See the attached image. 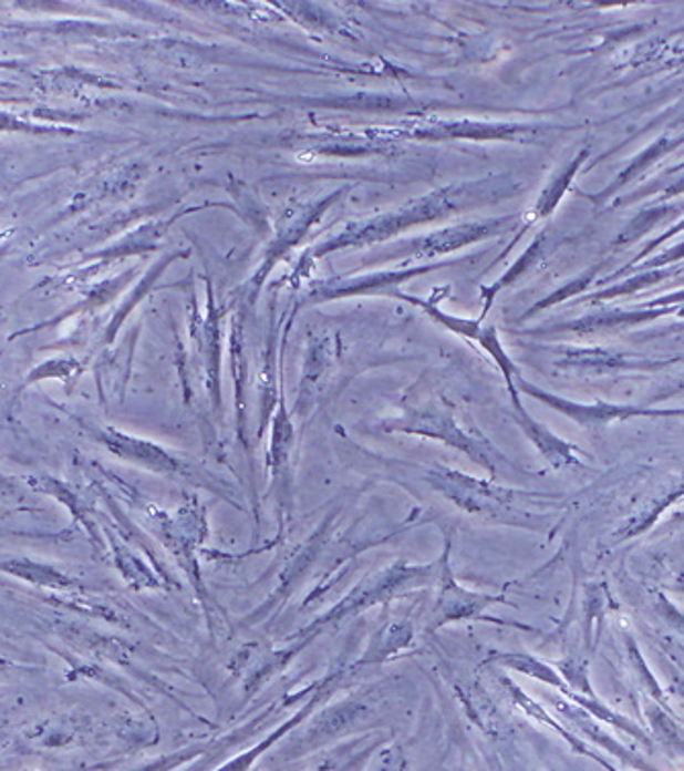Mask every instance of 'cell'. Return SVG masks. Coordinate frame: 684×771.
<instances>
[{"mask_svg": "<svg viewBox=\"0 0 684 771\" xmlns=\"http://www.w3.org/2000/svg\"><path fill=\"white\" fill-rule=\"evenodd\" d=\"M498 226H500V222L494 220L476 222V224L469 222V224H459V226H452V228H443V230L431 233V235L412 238L406 245L396 247L394 253L384 255V257H377V259H373V261H390V259H408V261H414V259L437 257V255L452 253L455 248H464L467 247V245H474V243H478L481 238L498 233Z\"/></svg>", "mask_w": 684, "mask_h": 771, "instance_id": "obj_4", "label": "cell"}, {"mask_svg": "<svg viewBox=\"0 0 684 771\" xmlns=\"http://www.w3.org/2000/svg\"><path fill=\"white\" fill-rule=\"evenodd\" d=\"M390 296H392V298H400V300H404V302L414 304V306H418V308H423L426 317L437 320L438 325H443L445 329H449V331L459 335V337H466L469 341H476L481 349H486V351L493 356L494 361L498 363V368L505 373L512 402H515V404H520L519 394H517V390H515V386H512V376L517 373V368H515V363L508 358L507 351L502 349V345L498 341V335H496L494 329H481L479 320H474V318L447 315L445 310H441L437 296H431V298H425V300H423V298H416V296H411V294H404V291H400L397 288L392 289Z\"/></svg>", "mask_w": 684, "mask_h": 771, "instance_id": "obj_3", "label": "cell"}, {"mask_svg": "<svg viewBox=\"0 0 684 771\" xmlns=\"http://www.w3.org/2000/svg\"><path fill=\"white\" fill-rule=\"evenodd\" d=\"M449 552V548H447ZM447 552L443 556V593L438 595V604L435 607V628L452 620L471 618L479 614L488 604L496 602V597L479 595V593L464 592L455 580H453L452 568L447 565Z\"/></svg>", "mask_w": 684, "mask_h": 771, "instance_id": "obj_6", "label": "cell"}, {"mask_svg": "<svg viewBox=\"0 0 684 771\" xmlns=\"http://www.w3.org/2000/svg\"><path fill=\"white\" fill-rule=\"evenodd\" d=\"M384 431H402V433H416L433 440L445 441L447 445L459 448L471 460L479 462L481 466L496 472V458L500 454L493 448V443L484 440L478 431L459 428L455 421V409L445 399L428 400L423 407L404 409L402 414L394 419H387L382 423Z\"/></svg>", "mask_w": 684, "mask_h": 771, "instance_id": "obj_2", "label": "cell"}, {"mask_svg": "<svg viewBox=\"0 0 684 771\" xmlns=\"http://www.w3.org/2000/svg\"><path fill=\"white\" fill-rule=\"evenodd\" d=\"M478 195V185H453L441 192L431 193L412 202L411 206L397 207L390 214L377 216L373 220L349 224L336 236L329 238L327 243L318 245L310 255L320 257L332 250H342L349 247H371L377 243H384L392 236L400 235L406 228L421 226L426 222L447 218L452 212H462L466 207L474 206V197Z\"/></svg>", "mask_w": 684, "mask_h": 771, "instance_id": "obj_1", "label": "cell"}, {"mask_svg": "<svg viewBox=\"0 0 684 771\" xmlns=\"http://www.w3.org/2000/svg\"><path fill=\"white\" fill-rule=\"evenodd\" d=\"M431 269H435V267H418V269H408V271H387V274L361 277V279H330L327 284H320L318 288L312 289V296L315 300H332V298L356 296V294L390 296V291L396 289L402 281L418 276V274H426Z\"/></svg>", "mask_w": 684, "mask_h": 771, "instance_id": "obj_5", "label": "cell"}]
</instances>
